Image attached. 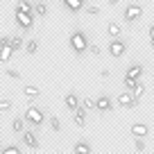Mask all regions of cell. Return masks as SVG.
<instances>
[{
    "instance_id": "e575fe53",
    "label": "cell",
    "mask_w": 154,
    "mask_h": 154,
    "mask_svg": "<svg viewBox=\"0 0 154 154\" xmlns=\"http://www.w3.org/2000/svg\"><path fill=\"white\" fill-rule=\"evenodd\" d=\"M149 38H154V23L149 25Z\"/></svg>"
},
{
    "instance_id": "d6a6232c",
    "label": "cell",
    "mask_w": 154,
    "mask_h": 154,
    "mask_svg": "<svg viewBox=\"0 0 154 154\" xmlns=\"http://www.w3.org/2000/svg\"><path fill=\"white\" fill-rule=\"evenodd\" d=\"M9 41H11V36H7V34L0 36V45H9Z\"/></svg>"
},
{
    "instance_id": "d590c367",
    "label": "cell",
    "mask_w": 154,
    "mask_h": 154,
    "mask_svg": "<svg viewBox=\"0 0 154 154\" xmlns=\"http://www.w3.org/2000/svg\"><path fill=\"white\" fill-rule=\"evenodd\" d=\"M106 2H109V5L113 7V5H118V2H120V0H106Z\"/></svg>"
},
{
    "instance_id": "f546056e",
    "label": "cell",
    "mask_w": 154,
    "mask_h": 154,
    "mask_svg": "<svg viewBox=\"0 0 154 154\" xmlns=\"http://www.w3.org/2000/svg\"><path fill=\"white\" fill-rule=\"evenodd\" d=\"M134 147H136V152H145V140H143V138H136Z\"/></svg>"
},
{
    "instance_id": "83f0119b",
    "label": "cell",
    "mask_w": 154,
    "mask_h": 154,
    "mask_svg": "<svg viewBox=\"0 0 154 154\" xmlns=\"http://www.w3.org/2000/svg\"><path fill=\"white\" fill-rule=\"evenodd\" d=\"M136 82H138V79H131V77H125V79H122V84H125V88H127V91H131Z\"/></svg>"
},
{
    "instance_id": "7402d4cb",
    "label": "cell",
    "mask_w": 154,
    "mask_h": 154,
    "mask_svg": "<svg viewBox=\"0 0 154 154\" xmlns=\"http://www.w3.org/2000/svg\"><path fill=\"white\" fill-rule=\"evenodd\" d=\"M25 52H27V54H36V52H38V41L29 38L27 43H25Z\"/></svg>"
},
{
    "instance_id": "8992f818",
    "label": "cell",
    "mask_w": 154,
    "mask_h": 154,
    "mask_svg": "<svg viewBox=\"0 0 154 154\" xmlns=\"http://www.w3.org/2000/svg\"><path fill=\"white\" fill-rule=\"evenodd\" d=\"M23 143L27 145L29 149H38V145H41V140H38V136L34 134L32 129H23Z\"/></svg>"
},
{
    "instance_id": "7c38bea8",
    "label": "cell",
    "mask_w": 154,
    "mask_h": 154,
    "mask_svg": "<svg viewBox=\"0 0 154 154\" xmlns=\"http://www.w3.org/2000/svg\"><path fill=\"white\" fill-rule=\"evenodd\" d=\"M120 25L116 23V20H109V23H106V34H109V38H118L120 36Z\"/></svg>"
},
{
    "instance_id": "cb8c5ba5",
    "label": "cell",
    "mask_w": 154,
    "mask_h": 154,
    "mask_svg": "<svg viewBox=\"0 0 154 154\" xmlns=\"http://www.w3.org/2000/svg\"><path fill=\"white\" fill-rule=\"evenodd\" d=\"M34 14L43 18V16L48 14V5H45V2H36V5H34Z\"/></svg>"
},
{
    "instance_id": "8d00e7d4",
    "label": "cell",
    "mask_w": 154,
    "mask_h": 154,
    "mask_svg": "<svg viewBox=\"0 0 154 154\" xmlns=\"http://www.w3.org/2000/svg\"><path fill=\"white\" fill-rule=\"evenodd\" d=\"M149 45H152V50H154V38H149Z\"/></svg>"
},
{
    "instance_id": "9c48e42d",
    "label": "cell",
    "mask_w": 154,
    "mask_h": 154,
    "mask_svg": "<svg viewBox=\"0 0 154 154\" xmlns=\"http://www.w3.org/2000/svg\"><path fill=\"white\" fill-rule=\"evenodd\" d=\"M72 122H75L77 127H84V125H86V109L77 106V109L72 111Z\"/></svg>"
},
{
    "instance_id": "7a4b0ae2",
    "label": "cell",
    "mask_w": 154,
    "mask_h": 154,
    "mask_svg": "<svg viewBox=\"0 0 154 154\" xmlns=\"http://www.w3.org/2000/svg\"><path fill=\"white\" fill-rule=\"evenodd\" d=\"M25 122H29L32 127H41L45 122V113H43V109H38V106H34V104H29L27 109H25Z\"/></svg>"
},
{
    "instance_id": "30bf717a",
    "label": "cell",
    "mask_w": 154,
    "mask_h": 154,
    "mask_svg": "<svg viewBox=\"0 0 154 154\" xmlns=\"http://www.w3.org/2000/svg\"><path fill=\"white\" fill-rule=\"evenodd\" d=\"M147 134H149L147 125H143V122H134V125H131V136H136V138H145Z\"/></svg>"
},
{
    "instance_id": "4316f807",
    "label": "cell",
    "mask_w": 154,
    "mask_h": 154,
    "mask_svg": "<svg viewBox=\"0 0 154 154\" xmlns=\"http://www.w3.org/2000/svg\"><path fill=\"white\" fill-rule=\"evenodd\" d=\"M86 14L88 16H97V14H100V7H97V5H86Z\"/></svg>"
},
{
    "instance_id": "5b68a950",
    "label": "cell",
    "mask_w": 154,
    "mask_h": 154,
    "mask_svg": "<svg viewBox=\"0 0 154 154\" xmlns=\"http://www.w3.org/2000/svg\"><path fill=\"white\" fill-rule=\"evenodd\" d=\"M106 50H109V54H111L113 59H120L122 54L127 52V43H125V41H120V38H111Z\"/></svg>"
},
{
    "instance_id": "4dcf8cb0",
    "label": "cell",
    "mask_w": 154,
    "mask_h": 154,
    "mask_svg": "<svg viewBox=\"0 0 154 154\" xmlns=\"http://www.w3.org/2000/svg\"><path fill=\"white\" fill-rule=\"evenodd\" d=\"M7 77H11V79H20V72L14 70V68H9V70H7Z\"/></svg>"
},
{
    "instance_id": "8fae6325",
    "label": "cell",
    "mask_w": 154,
    "mask_h": 154,
    "mask_svg": "<svg viewBox=\"0 0 154 154\" xmlns=\"http://www.w3.org/2000/svg\"><path fill=\"white\" fill-rule=\"evenodd\" d=\"M125 77H131V79H140V77H143V66H140V63H131V66L127 68Z\"/></svg>"
},
{
    "instance_id": "52a82bcc",
    "label": "cell",
    "mask_w": 154,
    "mask_h": 154,
    "mask_svg": "<svg viewBox=\"0 0 154 154\" xmlns=\"http://www.w3.org/2000/svg\"><path fill=\"white\" fill-rule=\"evenodd\" d=\"M136 102H138V100L131 95V91H125V93H120V95H118V104H120L122 109H134Z\"/></svg>"
},
{
    "instance_id": "277c9868",
    "label": "cell",
    "mask_w": 154,
    "mask_h": 154,
    "mask_svg": "<svg viewBox=\"0 0 154 154\" xmlns=\"http://www.w3.org/2000/svg\"><path fill=\"white\" fill-rule=\"evenodd\" d=\"M14 18H16V25H18L23 32H29V29H32V25H34V14H29V11H20V9H16Z\"/></svg>"
},
{
    "instance_id": "1f68e13d",
    "label": "cell",
    "mask_w": 154,
    "mask_h": 154,
    "mask_svg": "<svg viewBox=\"0 0 154 154\" xmlns=\"http://www.w3.org/2000/svg\"><path fill=\"white\" fill-rule=\"evenodd\" d=\"M88 52H91L93 57H100V52H102V50L97 48V45H88Z\"/></svg>"
},
{
    "instance_id": "ffe728a7",
    "label": "cell",
    "mask_w": 154,
    "mask_h": 154,
    "mask_svg": "<svg viewBox=\"0 0 154 154\" xmlns=\"http://www.w3.org/2000/svg\"><path fill=\"white\" fill-rule=\"evenodd\" d=\"M16 9H20V11H29V14H34V5L29 2V0H18V2H16Z\"/></svg>"
},
{
    "instance_id": "e0dca14e",
    "label": "cell",
    "mask_w": 154,
    "mask_h": 154,
    "mask_svg": "<svg viewBox=\"0 0 154 154\" xmlns=\"http://www.w3.org/2000/svg\"><path fill=\"white\" fill-rule=\"evenodd\" d=\"M72 152H82V154H91V145H88L86 140H77V143L72 145Z\"/></svg>"
},
{
    "instance_id": "4fadbf2b",
    "label": "cell",
    "mask_w": 154,
    "mask_h": 154,
    "mask_svg": "<svg viewBox=\"0 0 154 154\" xmlns=\"http://www.w3.org/2000/svg\"><path fill=\"white\" fill-rule=\"evenodd\" d=\"M38 93H41V88L34 86V84H25V86H23V95L27 97V100H34Z\"/></svg>"
},
{
    "instance_id": "836d02e7",
    "label": "cell",
    "mask_w": 154,
    "mask_h": 154,
    "mask_svg": "<svg viewBox=\"0 0 154 154\" xmlns=\"http://www.w3.org/2000/svg\"><path fill=\"white\" fill-rule=\"evenodd\" d=\"M109 75H111V72L106 70V68H104V70H100V77H102V79H109Z\"/></svg>"
},
{
    "instance_id": "ac0fdd59",
    "label": "cell",
    "mask_w": 154,
    "mask_h": 154,
    "mask_svg": "<svg viewBox=\"0 0 154 154\" xmlns=\"http://www.w3.org/2000/svg\"><path fill=\"white\" fill-rule=\"evenodd\" d=\"M131 95H134V97H136V100H140V97H143V95H145V84H143V82H140V79H138V82H136V84H134V88H131Z\"/></svg>"
},
{
    "instance_id": "2e32d148",
    "label": "cell",
    "mask_w": 154,
    "mask_h": 154,
    "mask_svg": "<svg viewBox=\"0 0 154 154\" xmlns=\"http://www.w3.org/2000/svg\"><path fill=\"white\" fill-rule=\"evenodd\" d=\"M11 129H14L16 134H23V129H25V118L23 116H16L14 120H11Z\"/></svg>"
},
{
    "instance_id": "3957f363",
    "label": "cell",
    "mask_w": 154,
    "mask_h": 154,
    "mask_svg": "<svg viewBox=\"0 0 154 154\" xmlns=\"http://www.w3.org/2000/svg\"><path fill=\"white\" fill-rule=\"evenodd\" d=\"M143 16V7L138 5V2H129V5L125 7V11H122V18H125V23H136V20Z\"/></svg>"
},
{
    "instance_id": "9a60e30c",
    "label": "cell",
    "mask_w": 154,
    "mask_h": 154,
    "mask_svg": "<svg viewBox=\"0 0 154 154\" xmlns=\"http://www.w3.org/2000/svg\"><path fill=\"white\" fill-rule=\"evenodd\" d=\"M11 54H14V48H11V45H0V61L2 63L9 61Z\"/></svg>"
},
{
    "instance_id": "603a6c76",
    "label": "cell",
    "mask_w": 154,
    "mask_h": 154,
    "mask_svg": "<svg viewBox=\"0 0 154 154\" xmlns=\"http://www.w3.org/2000/svg\"><path fill=\"white\" fill-rule=\"evenodd\" d=\"M9 45L14 48V52H16V50H23V48H25V43H23V36H11Z\"/></svg>"
},
{
    "instance_id": "d6986e66",
    "label": "cell",
    "mask_w": 154,
    "mask_h": 154,
    "mask_svg": "<svg viewBox=\"0 0 154 154\" xmlns=\"http://www.w3.org/2000/svg\"><path fill=\"white\" fill-rule=\"evenodd\" d=\"M63 5H66L70 11H79L84 5H86V2H82V0H63Z\"/></svg>"
},
{
    "instance_id": "6da1fadb",
    "label": "cell",
    "mask_w": 154,
    "mask_h": 154,
    "mask_svg": "<svg viewBox=\"0 0 154 154\" xmlns=\"http://www.w3.org/2000/svg\"><path fill=\"white\" fill-rule=\"evenodd\" d=\"M68 43H70V48H72L75 54H84L88 50V38H86V34L79 32V29H75V32L68 36Z\"/></svg>"
},
{
    "instance_id": "ba28073f",
    "label": "cell",
    "mask_w": 154,
    "mask_h": 154,
    "mask_svg": "<svg viewBox=\"0 0 154 154\" xmlns=\"http://www.w3.org/2000/svg\"><path fill=\"white\" fill-rule=\"evenodd\" d=\"M113 109V100H111L109 95H100L95 100V111H100V113H106V111Z\"/></svg>"
},
{
    "instance_id": "44dd1931",
    "label": "cell",
    "mask_w": 154,
    "mask_h": 154,
    "mask_svg": "<svg viewBox=\"0 0 154 154\" xmlns=\"http://www.w3.org/2000/svg\"><path fill=\"white\" fill-rule=\"evenodd\" d=\"M79 106L86 109V111H95V100H93V97H82V100H79Z\"/></svg>"
},
{
    "instance_id": "5bb4252c",
    "label": "cell",
    "mask_w": 154,
    "mask_h": 154,
    "mask_svg": "<svg viewBox=\"0 0 154 154\" xmlns=\"http://www.w3.org/2000/svg\"><path fill=\"white\" fill-rule=\"evenodd\" d=\"M63 104H66V109L75 111L77 106H79V100H77V95H75V93H68V95L63 97Z\"/></svg>"
},
{
    "instance_id": "484cf974",
    "label": "cell",
    "mask_w": 154,
    "mask_h": 154,
    "mask_svg": "<svg viewBox=\"0 0 154 154\" xmlns=\"http://www.w3.org/2000/svg\"><path fill=\"white\" fill-rule=\"evenodd\" d=\"M2 154H20V147L18 145H7L5 149H0Z\"/></svg>"
},
{
    "instance_id": "d4e9b609",
    "label": "cell",
    "mask_w": 154,
    "mask_h": 154,
    "mask_svg": "<svg viewBox=\"0 0 154 154\" xmlns=\"http://www.w3.org/2000/svg\"><path fill=\"white\" fill-rule=\"evenodd\" d=\"M48 122H50V127H52V131H61V120H59V116H50Z\"/></svg>"
},
{
    "instance_id": "f1b7e54d",
    "label": "cell",
    "mask_w": 154,
    "mask_h": 154,
    "mask_svg": "<svg viewBox=\"0 0 154 154\" xmlns=\"http://www.w3.org/2000/svg\"><path fill=\"white\" fill-rule=\"evenodd\" d=\"M11 109V102L9 100H0V113H5V111Z\"/></svg>"
}]
</instances>
